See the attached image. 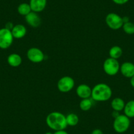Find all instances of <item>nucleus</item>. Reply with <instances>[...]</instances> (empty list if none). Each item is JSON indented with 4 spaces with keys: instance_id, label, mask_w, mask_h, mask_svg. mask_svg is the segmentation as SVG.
<instances>
[{
    "instance_id": "f257e3e1",
    "label": "nucleus",
    "mask_w": 134,
    "mask_h": 134,
    "mask_svg": "<svg viewBox=\"0 0 134 134\" xmlns=\"http://www.w3.org/2000/svg\"><path fill=\"white\" fill-rule=\"evenodd\" d=\"M47 126L55 131L64 130L67 127L66 116L60 112H52L48 114L46 119Z\"/></svg>"
},
{
    "instance_id": "f03ea898",
    "label": "nucleus",
    "mask_w": 134,
    "mask_h": 134,
    "mask_svg": "<svg viewBox=\"0 0 134 134\" xmlns=\"http://www.w3.org/2000/svg\"><path fill=\"white\" fill-rule=\"evenodd\" d=\"M113 91L110 86L105 83H99L92 88L91 98L97 102H105L111 98Z\"/></svg>"
},
{
    "instance_id": "7ed1b4c3",
    "label": "nucleus",
    "mask_w": 134,
    "mask_h": 134,
    "mask_svg": "<svg viewBox=\"0 0 134 134\" xmlns=\"http://www.w3.org/2000/svg\"><path fill=\"white\" fill-rule=\"evenodd\" d=\"M130 118L125 114H120L114 118L113 122V129L118 133H123L127 131L130 127Z\"/></svg>"
},
{
    "instance_id": "20e7f679",
    "label": "nucleus",
    "mask_w": 134,
    "mask_h": 134,
    "mask_svg": "<svg viewBox=\"0 0 134 134\" xmlns=\"http://www.w3.org/2000/svg\"><path fill=\"white\" fill-rule=\"evenodd\" d=\"M120 67V64L118 60L117 59L110 57L107 58L104 61L103 65V70L105 74L110 76L116 75L119 72Z\"/></svg>"
},
{
    "instance_id": "39448f33",
    "label": "nucleus",
    "mask_w": 134,
    "mask_h": 134,
    "mask_svg": "<svg viewBox=\"0 0 134 134\" xmlns=\"http://www.w3.org/2000/svg\"><path fill=\"white\" fill-rule=\"evenodd\" d=\"M105 23L107 26L113 30L120 29L124 24L122 16L115 13H110L108 14L105 18Z\"/></svg>"
},
{
    "instance_id": "423d86ee",
    "label": "nucleus",
    "mask_w": 134,
    "mask_h": 134,
    "mask_svg": "<svg viewBox=\"0 0 134 134\" xmlns=\"http://www.w3.org/2000/svg\"><path fill=\"white\" fill-rule=\"evenodd\" d=\"M13 40L11 30L5 28L0 29V48L2 49L9 48L13 44Z\"/></svg>"
},
{
    "instance_id": "0eeeda50",
    "label": "nucleus",
    "mask_w": 134,
    "mask_h": 134,
    "mask_svg": "<svg viewBox=\"0 0 134 134\" xmlns=\"http://www.w3.org/2000/svg\"><path fill=\"white\" fill-rule=\"evenodd\" d=\"M74 85H75L74 80L69 76H65L60 78L57 83L58 90L62 93H67L70 91L74 88Z\"/></svg>"
},
{
    "instance_id": "6e6552de",
    "label": "nucleus",
    "mask_w": 134,
    "mask_h": 134,
    "mask_svg": "<svg viewBox=\"0 0 134 134\" xmlns=\"http://www.w3.org/2000/svg\"><path fill=\"white\" fill-rule=\"evenodd\" d=\"M26 56L28 60L33 63H40L45 59L43 51L38 47H31L27 51Z\"/></svg>"
},
{
    "instance_id": "1a4fd4ad",
    "label": "nucleus",
    "mask_w": 134,
    "mask_h": 134,
    "mask_svg": "<svg viewBox=\"0 0 134 134\" xmlns=\"http://www.w3.org/2000/svg\"><path fill=\"white\" fill-rule=\"evenodd\" d=\"M120 72L123 76L131 78L134 76V64L130 61L124 62L120 65Z\"/></svg>"
},
{
    "instance_id": "9d476101",
    "label": "nucleus",
    "mask_w": 134,
    "mask_h": 134,
    "mask_svg": "<svg viewBox=\"0 0 134 134\" xmlns=\"http://www.w3.org/2000/svg\"><path fill=\"white\" fill-rule=\"evenodd\" d=\"M25 20L27 24L33 28H38L42 23V20L38 13L34 11H31L29 14L25 16Z\"/></svg>"
},
{
    "instance_id": "9b49d317",
    "label": "nucleus",
    "mask_w": 134,
    "mask_h": 134,
    "mask_svg": "<svg viewBox=\"0 0 134 134\" xmlns=\"http://www.w3.org/2000/svg\"><path fill=\"white\" fill-rule=\"evenodd\" d=\"M91 91H92V88L90 86L85 83L79 85L76 90V95L82 99L91 97Z\"/></svg>"
},
{
    "instance_id": "f8f14e48",
    "label": "nucleus",
    "mask_w": 134,
    "mask_h": 134,
    "mask_svg": "<svg viewBox=\"0 0 134 134\" xmlns=\"http://www.w3.org/2000/svg\"><path fill=\"white\" fill-rule=\"evenodd\" d=\"M13 36L15 39H21L23 38L26 34L27 30L25 26L22 24H18L14 26L11 30Z\"/></svg>"
},
{
    "instance_id": "ddd939ff",
    "label": "nucleus",
    "mask_w": 134,
    "mask_h": 134,
    "mask_svg": "<svg viewBox=\"0 0 134 134\" xmlns=\"http://www.w3.org/2000/svg\"><path fill=\"white\" fill-rule=\"evenodd\" d=\"M32 11L36 13H40L45 9L47 5V0H30Z\"/></svg>"
},
{
    "instance_id": "4468645a",
    "label": "nucleus",
    "mask_w": 134,
    "mask_h": 134,
    "mask_svg": "<svg viewBox=\"0 0 134 134\" xmlns=\"http://www.w3.org/2000/svg\"><path fill=\"white\" fill-rule=\"evenodd\" d=\"M7 63L12 67H18L23 63L21 56L17 53L10 54L7 59Z\"/></svg>"
},
{
    "instance_id": "2eb2a0df",
    "label": "nucleus",
    "mask_w": 134,
    "mask_h": 134,
    "mask_svg": "<svg viewBox=\"0 0 134 134\" xmlns=\"http://www.w3.org/2000/svg\"><path fill=\"white\" fill-rule=\"evenodd\" d=\"M125 101L123 99L120 97H115L112 100L110 103L111 108L113 110L118 112H121L124 110L125 107Z\"/></svg>"
},
{
    "instance_id": "dca6fc26",
    "label": "nucleus",
    "mask_w": 134,
    "mask_h": 134,
    "mask_svg": "<svg viewBox=\"0 0 134 134\" xmlns=\"http://www.w3.org/2000/svg\"><path fill=\"white\" fill-rule=\"evenodd\" d=\"M124 113L129 118H134V100H130L125 104Z\"/></svg>"
},
{
    "instance_id": "f3484780",
    "label": "nucleus",
    "mask_w": 134,
    "mask_h": 134,
    "mask_svg": "<svg viewBox=\"0 0 134 134\" xmlns=\"http://www.w3.org/2000/svg\"><path fill=\"white\" fill-rule=\"evenodd\" d=\"M109 54L110 56L109 57L118 60L122 57V54H123V50H122V47H120V46H114L110 47L109 51Z\"/></svg>"
},
{
    "instance_id": "a211bd4d",
    "label": "nucleus",
    "mask_w": 134,
    "mask_h": 134,
    "mask_svg": "<svg viewBox=\"0 0 134 134\" xmlns=\"http://www.w3.org/2000/svg\"><path fill=\"white\" fill-rule=\"evenodd\" d=\"M66 120L69 126H76L79 122V117L75 113H69L66 116Z\"/></svg>"
},
{
    "instance_id": "6ab92c4d",
    "label": "nucleus",
    "mask_w": 134,
    "mask_h": 134,
    "mask_svg": "<svg viewBox=\"0 0 134 134\" xmlns=\"http://www.w3.org/2000/svg\"><path fill=\"white\" fill-rule=\"evenodd\" d=\"M79 107L82 111H88L93 107L92 99L90 98L82 99L80 102Z\"/></svg>"
},
{
    "instance_id": "aec40b11",
    "label": "nucleus",
    "mask_w": 134,
    "mask_h": 134,
    "mask_svg": "<svg viewBox=\"0 0 134 134\" xmlns=\"http://www.w3.org/2000/svg\"><path fill=\"white\" fill-rule=\"evenodd\" d=\"M17 11L20 15L25 16L32 11V9L29 3H23L18 6Z\"/></svg>"
},
{
    "instance_id": "412c9836",
    "label": "nucleus",
    "mask_w": 134,
    "mask_h": 134,
    "mask_svg": "<svg viewBox=\"0 0 134 134\" xmlns=\"http://www.w3.org/2000/svg\"><path fill=\"white\" fill-rule=\"evenodd\" d=\"M122 29L124 32L128 35L134 34V23L130 21L124 23Z\"/></svg>"
},
{
    "instance_id": "4be33fe9",
    "label": "nucleus",
    "mask_w": 134,
    "mask_h": 134,
    "mask_svg": "<svg viewBox=\"0 0 134 134\" xmlns=\"http://www.w3.org/2000/svg\"><path fill=\"white\" fill-rule=\"evenodd\" d=\"M112 1L117 5H124L129 2V0H112Z\"/></svg>"
},
{
    "instance_id": "5701e85b",
    "label": "nucleus",
    "mask_w": 134,
    "mask_h": 134,
    "mask_svg": "<svg viewBox=\"0 0 134 134\" xmlns=\"http://www.w3.org/2000/svg\"><path fill=\"white\" fill-rule=\"evenodd\" d=\"M14 26L15 25H13V24L12 23H11V22H9V23H7V24H6L5 27V28H7V29H8V30H11L13 29V28L14 27Z\"/></svg>"
},
{
    "instance_id": "b1692460",
    "label": "nucleus",
    "mask_w": 134,
    "mask_h": 134,
    "mask_svg": "<svg viewBox=\"0 0 134 134\" xmlns=\"http://www.w3.org/2000/svg\"><path fill=\"white\" fill-rule=\"evenodd\" d=\"M91 134H103V132L100 129H95L93 130Z\"/></svg>"
},
{
    "instance_id": "393cba45",
    "label": "nucleus",
    "mask_w": 134,
    "mask_h": 134,
    "mask_svg": "<svg viewBox=\"0 0 134 134\" xmlns=\"http://www.w3.org/2000/svg\"><path fill=\"white\" fill-rule=\"evenodd\" d=\"M53 134H69V133L66 131L65 130H59V131H56L53 133Z\"/></svg>"
},
{
    "instance_id": "a878e982",
    "label": "nucleus",
    "mask_w": 134,
    "mask_h": 134,
    "mask_svg": "<svg viewBox=\"0 0 134 134\" xmlns=\"http://www.w3.org/2000/svg\"><path fill=\"white\" fill-rule=\"evenodd\" d=\"M120 112H118V111H115V110H113V112L112 113V116H113V117L114 118V119L115 118H116L117 116H118L120 115Z\"/></svg>"
},
{
    "instance_id": "bb28decb",
    "label": "nucleus",
    "mask_w": 134,
    "mask_h": 134,
    "mask_svg": "<svg viewBox=\"0 0 134 134\" xmlns=\"http://www.w3.org/2000/svg\"><path fill=\"white\" fill-rule=\"evenodd\" d=\"M130 84L134 88V76L130 78Z\"/></svg>"
},
{
    "instance_id": "cd10ccee",
    "label": "nucleus",
    "mask_w": 134,
    "mask_h": 134,
    "mask_svg": "<svg viewBox=\"0 0 134 134\" xmlns=\"http://www.w3.org/2000/svg\"><path fill=\"white\" fill-rule=\"evenodd\" d=\"M122 19H123L124 23H127V22L130 21V19H129L127 16H124V17H122Z\"/></svg>"
},
{
    "instance_id": "c85d7f7f",
    "label": "nucleus",
    "mask_w": 134,
    "mask_h": 134,
    "mask_svg": "<svg viewBox=\"0 0 134 134\" xmlns=\"http://www.w3.org/2000/svg\"><path fill=\"white\" fill-rule=\"evenodd\" d=\"M45 134H53V133H51V132H50V131H48V132L46 133Z\"/></svg>"
}]
</instances>
